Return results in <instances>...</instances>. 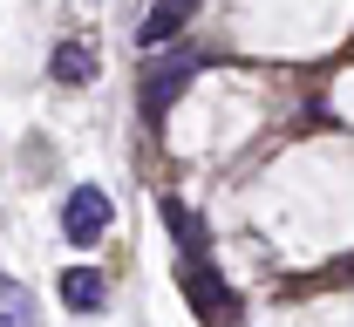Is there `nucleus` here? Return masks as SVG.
Here are the masks:
<instances>
[{
  "instance_id": "3",
  "label": "nucleus",
  "mask_w": 354,
  "mask_h": 327,
  "mask_svg": "<svg viewBox=\"0 0 354 327\" xmlns=\"http://www.w3.org/2000/svg\"><path fill=\"white\" fill-rule=\"evenodd\" d=\"M184 286H191V307L198 314H218V321H239V300L218 286V273L205 259H184Z\"/></svg>"
},
{
  "instance_id": "5",
  "label": "nucleus",
  "mask_w": 354,
  "mask_h": 327,
  "mask_svg": "<svg viewBox=\"0 0 354 327\" xmlns=\"http://www.w3.org/2000/svg\"><path fill=\"white\" fill-rule=\"evenodd\" d=\"M62 300H68L75 314H95V307L109 300V286H102L95 266H68V273H62Z\"/></svg>"
},
{
  "instance_id": "1",
  "label": "nucleus",
  "mask_w": 354,
  "mask_h": 327,
  "mask_svg": "<svg viewBox=\"0 0 354 327\" xmlns=\"http://www.w3.org/2000/svg\"><path fill=\"white\" fill-rule=\"evenodd\" d=\"M109 225H116V205H109L102 185H75V191H68V205H62V232H68V245H102Z\"/></svg>"
},
{
  "instance_id": "2",
  "label": "nucleus",
  "mask_w": 354,
  "mask_h": 327,
  "mask_svg": "<svg viewBox=\"0 0 354 327\" xmlns=\"http://www.w3.org/2000/svg\"><path fill=\"white\" fill-rule=\"evenodd\" d=\"M198 68H205V55H191V48H177V55H164V68H157V75L143 82V116L157 123V116L171 109L177 95H184V82H191Z\"/></svg>"
},
{
  "instance_id": "8",
  "label": "nucleus",
  "mask_w": 354,
  "mask_h": 327,
  "mask_svg": "<svg viewBox=\"0 0 354 327\" xmlns=\"http://www.w3.org/2000/svg\"><path fill=\"white\" fill-rule=\"evenodd\" d=\"M0 321H35V300H28L14 280H0Z\"/></svg>"
},
{
  "instance_id": "7",
  "label": "nucleus",
  "mask_w": 354,
  "mask_h": 327,
  "mask_svg": "<svg viewBox=\"0 0 354 327\" xmlns=\"http://www.w3.org/2000/svg\"><path fill=\"white\" fill-rule=\"evenodd\" d=\"M164 218H171V239L184 245V259H198V245H205V232H198V218L177 205V198H164Z\"/></svg>"
},
{
  "instance_id": "6",
  "label": "nucleus",
  "mask_w": 354,
  "mask_h": 327,
  "mask_svg": "<svg viewBox=\"0 0 354 327\" xmlns=\"http://www.w3.org/2000/svg\"><path fill=\"white\" fill-rule=\"evenodd\" d=\"M48 68H55V82H68V89H82L88 75H95V55H88L82 41H62V48H55V62H48Z\"/></svg>"
},
{
  "instance_id": "4",
  "label": "nucleus",
  "mask_w": 354,
  "mask_h": 327,
  "mask_svg": "<svg viewBox=\"0 0 354 327\" xmlns=\"http://www.w3.org/2000/svg\"><path fill=\"white\" fill-rule=\"evenodd\" d=\"M191 7H198V0H157V7L143 14V28H136V48H164L177 28L191 21Z\"/></svg>"
}]
</instances>
